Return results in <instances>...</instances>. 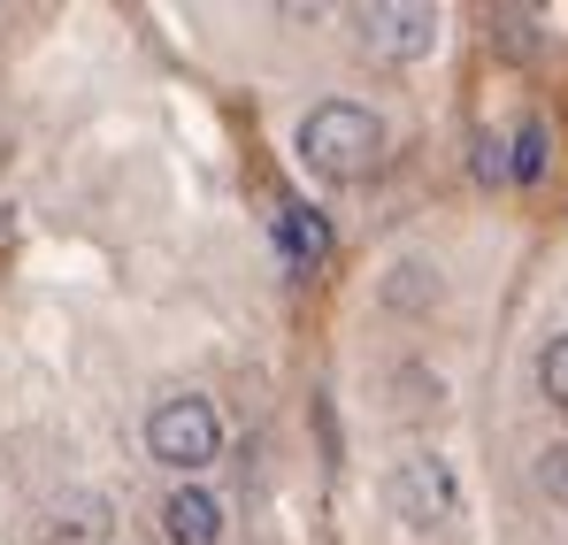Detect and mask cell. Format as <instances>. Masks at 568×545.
I'll return each instance as SVG.
<instances>
[{"instance_id": "6da1fadb", "label": "cell", "mask_w": 568, "mask_h": 545, "mask_svg": "<svg viewBox=\"0 0 568 545\" xmlns=\"http://www.w3.org/2000/svg\"><path fill=\"white\" fill-rule=\"evenodd\" d=\"M300 162L323 184H362L384 170V115L362 100H315L300 115Z\"/></svg>"}, {"instance_id": "7a4b0ae2", "label": "cell", "mask_w": 568, "mask_h": 545, "mask_svg": "<svg viewBox=\"0 0 568 545\" xmlns=\"http://www.w3.org/2000/svg\"><path fill=\"white\" fill-rule=\"evenodd\" d=\"M384 499H392V515H399L415 538H454V531H462V476H454V461L430 454V446L392 461Z\"/></svg>"}, {"instance_id": "3957f363", "label": "cell", "mask_w": 568, "mask_h": 545, "mask_svg": "<svg viewBox=\"0 0 568 545\" xmlns=\"http://www.w3.org/2000/svg\"><path fill=\"white\" fill-rule=\"evenodd\" d=\"M146 454L162 461V468H178V476H200L207 461L223 454V415H215V400H200V392L154 400V415H146Z\"/></svg>"}, {"instance_id": "277c9868", "label": "cell", "mask_w": 568, "mask_h": 545, "mask_svg": "<svg viewBox=\"0 0 568 545\" xmlns=\"http://www.w3.org/2000/svg\"><path fill=\"white\" fill-rule=\"evenodd\" d=\"M354 39L377 62H423L438 47V8H423V0H369V8H354Z\"/></svg>"}, {"instance_id": "5b68a950", "label": "cell", "mask_w": 568, "mask_h": 545, "mask_svg": "<svg viewBox=\"0 0 568 545\" xmlns=\"http://www.w3.org/2000/svg\"><path fill=\"white\" fill-rule=\"evenodd\" d=\"M162 538L170 545H215L223 538V499L200 492V484H178V492L162 499Z\"/></svg>"}, {"instance_id": "8992f818", "label": "cell", "mask_w": 568, "mask_h": 545, "mask_svg": "<svg viewBox=\"0 0 568 545\" xmlns=\"http://www.w3.org/2000/svg\"><path fill=\"white\" fill-rule=\"evenodd\" d=\"M277 262L284 270H323L331 262V223L315 215V208H300V200H284L277 208Z\"/></svg>"}, {"instance_id": "52a82bcc", "label": "cell", "mask_w": 568, "mask_h": 545, "mask_svg": "<svg viewBox=\"0 0 568 545\" xmlns=\"http://www.w3.org/2000/svg\"><path fill=\"white\" fill-rule=\"evenodd\" d=\"M546 170V123H523L515 131V154H507V184H530Z\"/></svg>"}, {"instance_id": "ba28073f", "label": "cell", "mask_w": 568, "mask_h": 545, "mask_svg": "<svg viewBox=\"0 0 568 545\" xmlns=\"http://www.w3.org/2000/svg\"><path fill=\"white\" fill-rule=\"evenodd\" d=\"M538 392L568 415V331H561V339H546V354H538Z\"/></svg>"}, {"instance_id": "9c48e42d", "label": "cell", "mask_w": 568, "mask_h": 545, "mask_svg": "<svg viewBox=\"0 0 568 545\" xmlns=\"http://www.w3.org/2000/svg\"><path fill=\"white\" fill-rule=\"evenodd\" d=\"M538 492H546L554 507H568V438H554V446L538 454Z\"/></svg>"}, {"instance_id": "30bf717a", "label": "cell", "mask_w": 568, "mask_h": 545, "mask_svg": "<svg viewBox=\"0 0 568 545\" xmlns=\"http://www.w3.org/2000/svg\"><path fill=\"white\" fill-rule=\"evenodd\" d=\"M476 184H507V139H476Z\"/></svg>"}]
</instances>
